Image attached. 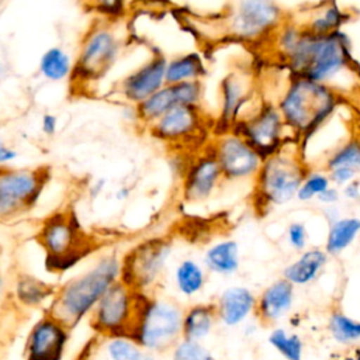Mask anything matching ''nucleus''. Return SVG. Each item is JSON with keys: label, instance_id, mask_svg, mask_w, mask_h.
<instances>
[{"label": "nucleus", "instance_id": "c9c22d12", "mask_svg": "<svg viewBox=\"0 0 360 360\" xmlns=\"http://www.w3.org/2000/svg\"><path fill=\"white\" fill-rule=\"evenodd\" d=\"M330 186L332 183L325 170H309L298 188L297 200L311 201L318 198Z\"/></svg>", "mask_w": 360, "mask_h": 360}, {"label": "nucleus", "instance_id": "b1692460", "mask_svg": "<svg viewBox=\"0 0 360 360\" xmlns=\"http://www.w3.org/2000/svg\"><path fill=\"white\" fill-rule=\"evenodd\" d=\"M328 256L325 250L318 248L304 250L295 262L284 269L283 277L292 285L309 284L318 278L322 269L326 266Z\"/></svg>", "mask_w": 360, "mask_h": 360}, {"label": "nucleus", "instance_id": "f704fd0d", "mask_svg": "<svg viewBox=\"0 0 360 360\" xmlns=\"http://www.w3.org/2000/svg\"><path fill=\"white\" fill-rule=\"evenodd\" d=\"M82 3L96 18L107 21H120L128 10V0H82Z\"/></svg>", "mask_w": 360, "mask_h": 360}, {"label": "nucleus", "instance_id": "5701e85b", "mask_svg": "<svg viewBox=\"0 0 360 360\" xmlns=\"http://www.w3.org/2000/svg\"><path fill=\"white\" fill-rule=\"evenodd\" d=\"M218 321L215 302L193 304L183 314V339L201 342L214 329Z\"/></svg>", "mask_w": 360, "mask_h": 360}, {"label": "nucleus", "instance_id": "9d476101", "mask_svg": "<svg viewBox=\"0 0 360 360\" xmlns=\"http://www.w3.org/2000/svg\"><path fill=\"white\" fill-rule=\"evenodd\" d=\"M49 180L51 170L46 166L0 167V222L30 212Z\"/></svg>", "mask_w": 360, "mask_h": 360}, {"label": "nucleus", "instance_id": "f3484780", "mask_svg": "<svg viewBox=\"0 0 360 360\" xmlns=\"http://www.w3.org/2000/svg\"><path fill=\"white\" fill-rule=\"evenodd\" d=\"M252 97V82L248 73L233 70L226 73L218 87V115L214 121L217 132L233 129L248 111Z\"/></svg>", "mask_w": 360, "mask_h": 360}, {"label": "nucleus", "instance_id": "6e6552de", "mask_svg": "<svg viewBox=\"0 0 360 360\" xmlns=\"http://www.w3.org/2000/svg\"><path fill=\"white\" fill-rule=\"evenodd\" d=\"M37 239L45 250L51 271L70 269L90 249L79 221L69 211H59L46 217L39 225Z\"/></svg>", "mask_w": 360, "mask_h": 360}, {"label": "nucleus", "instance_id": "f03ea898", "mask_svg": "<svg viewBox=\"0 0 360 360\" xmlns=\"http://www.w3.org/2000/svg\"><path fill=\"white\" fill-rule=\"evenodd\" d=\"M339 103L335 87L291 76L277 108L298 142L307 143L332 118Z\"/></svg>", "mask_w": 360, "mask_h": 360}, {"label": "nucleus", "instance_id": "6ab92c4d", "mask_svg": "<svg viewBox=\"0 0 360 360\" xmlns=\"http://www.w3.org/2000/svg\"><path fill=\"white\" fill-rule=\"evenodd\" d=\"M294 285L284 277L273 281L257 297L255 315L263 325H271L281 319L292 307Z\"/></svg>", "mask_w": 360, "mask_h": 360}, {"label": "nucleus", "instance_id": "1a4fd4ad", "mask_svg": "<svg viewBox=\"0 0 360 360\" xmlns=\"http://www.w3.org/2000/svg\"><path fill=\"white\" fill-rule=\"evenodd\" d=\"M287 18L276 0H232L221 18V30L229 39L257 42L273 37Z\"/></svg>", "mask_w": 360, "mask_h": 360}, {"label": "nucleus", "instance_id": "0eeeda50", "mask_svg": "<svg viewBox=\"0 0 360 360\" xmlns=\"http://www.w3.org/2000/svg\"><path fill=\"white\" fill-rule=\"evenodd\" d=\"M212 128L214 121L202 107L179 105L145 131L172 152L195 153L210 143Z\"/></svg>", "mask_w": 360, "mask_h": 360}, {"label": "nucleus", "instance_id": "2eb2a0df", "mask_svg": "<svg viewBox=\"0 0 360 360\" xmlns=\"http://www.w3.org/2000/svg\"><path fill=\"white\" fill-rule=\"evenodd\" d=\"M225 183L221 167L208 145L193 153L180 179V191L186 202H202L211 198Z\"/></svg>", "mask_w": 360, "mask_h": 360}, {"label": "nucleus", "instance_id": "de8ad7c7", "mask_svg": "<svg viewBox=\"0 0 360 360\" xmlns=\"http://www.w3.org/2000/svg\"><path fill=\"white\" fill-rule=\"evenodd\" d=\"M1 290H3V278L0 277V292H1Z\"/></svg>", "mask_w": 360, "mask_h": 360}, {"label": "nucleus", "instance_id": "7ed1b4c3", "mask_svg": "<svg viewBox=\"0 0 360 360\" xmlns=\"http://www.w3.org/2000/svg\"><path fill=\"white\" fill-rule=\"evenodd\" d=\"M121 277V259L115 253L100 257L84 273L62 284L52 298L48 314L75 328L84 316L90 315L108 291Z\"/></svg>", "mask_w": 360, "mask_h": 360}, {"label": "nucleus", "instance_id": "c756f323", "mask_svg": "<svg viewBox=\"0 0 360 360\" xmlns=\"http://www.w3.org/2000/svg\"><path fill=\"white\" fill-rule=\"evenodd\" d=\"M207 274L204 267L194 259H183L174 270V284L184 297L197 295L205 285Z\"/></svg>", "mask_w": 360, "mask_h": 360}, {"label": "nucleus", "instance_id": "4468645a", "mask_svg": "<svg viewBox=\"0 0 360 360\" xmlns=\"http://www.w3.org/2000/svg\"><path fill=\"white\" fill-rule=\"evenodd\" d=\"M208 148L214 153L225 181L255 179L263 165V156L236 131L215 134Z\"/></svg>", "mask_w": 360, "mask_h": 360}, {"label": "nucleus", "instance_id": "f257e3e1", "mask_svg": "<svg viewBox=\"0 0 360 360\" xmlns=\"http://www.w3.org/2000/svg\"><path fill=\"white\" fill-rule=\"evenodd\" d=\"M292 77L329 84L354 65L350 37L343 31L314 35L302 31L298 41L283 58Z\"/></svg>", "mask_w": 360, "mask_h": 360}, {"label": "nucleus", "instance_id": "39448f33", "mask_svg": "<svg viewBox=\"0 0 360 360\" xmlns=\"http://www.w3.org/2000/svg\"><path fill=\"white\" fill-rule=\"evenodd\" d=\"M309 172L301 152L291 143L266 158L253 179V202L257 211L284 205L297 198L298 188Z\"/></svg>", "mask_w": 360, "mask_h": 360}, {"label": "nucleus", "instance_id": "9b49d317", "mask_svg": "<svg viewBox=\"0 0 360 360\" xmlns=\"http://www.w3.org/2000/svg\"><path fill=\"white\" fill-rule=\"evenodd\" d=\"M169 238H148L131 248L121 259L120 280L141 294H150L172 256Z\"/></svg>", "mask_w": 360, "mask_h": 360}, {"label": "nucleus", "instance_id": "79ce46f5", "mask_svg": "<svg viewBox=\"0 0 360 360\" xmlns=\"http://www.w3.org/2000/svg\"><path fill=\"white\" fill-rule=\"evenodd\" d=\"M340 193H342V195H343L345 198H347V200H350V201H357V200H360V180L356 179V180H353V181L347 183L346 186L342 187Z\"/></svg>", "mask_w": 360, "mask_h": 360}, {"label": "nucleus", "instance_id": "393cba45", "mask_svg": "<svg viewBox=\"0 0 360 360\" xmlns=\"http://www.w3.org/2000/svg\"><path fill=\"white\" fill-rule=\"evenodd\" d=\"M207 75V63L202 55L197 51L179 53L167 58L166 63V83L177 84L184 82L202 80Z\"/></svg>", "mask_w": 360, "mask_h": 360}, {"label": "nucleus", "instance_id": "a18cd8bd", "mask_svg": "<svg viewBox=\"0 0 360 360\" xmlns=\"http://www.w3.org/2000/svg\"><path fill=\"white\" fill-rule=\"evenodd\" d=\"M335 360H360V347H356L352 354H346V356H339Z\"/></svg>", "mask_w": 360, "mask_h": 360}, {"label": "nucleus", "instance_id": "bb28decb", "mask_svg": "<svg viewBox=\"0 0 360 360\" xmlns=\"http://www.w3.org/2000/svg\"><path fill=\"white\" fill-rule=\"evenodd\" d=\"M204 264L215 274H235L240 266L238 242L233 239H224L211 245L204 253Z\"/></svg>", "mask_w": 360, "mask_h": 360}, {"label": "nucleus", "instance_id": "e433bc0d", "mask_svg": "<svg viewBox=\"0 0 360 360\" xmlns=\"http://www.w3.org/2000/svg\"><path fill=\"white\" fill-rule=\"evenodd\" d=\"M172 360H215L212 353L201 343L180 339L172 349Z\"/></svg>", "mask_w": 360, "mask_h": 360}, {"label": "nucleus", "instance_id": "cd10ccee", "mask_svg": "<svg viewBox=\"0 0 360 360\" xmlns=\"http://www.w3.org/2000/svg\"><path fill=\"white\" fill-rule=\"evenodd\" d=\"M56 290L58 288L55 285L25 273L20 274L14 284V295L17 302L28 308L39 307L49 300L52 301Z\"/></svg>", "mask_w": 360, "mask_h": 360}, {"label": "nucleus", "instance_id": "4be33fe9", "mask_svg": "<svg viewBox=\"0 0 360 360\" xmlns=\"http://www.w3.org/2000/svg\"><path fill=\"white\" fill-rule=\"evenodd\" d=\"M183 83L165 84L160 90L149 96L146 100L136 105L138 124L146 129L156 122L166 112L179 105H186V93Z\"/></svg>", "mask_w": 360, "mask_h": 360}, {"label": "nucleus", "instance_id": "37998d69", "mask_svg": "<svg viewBox=\"0 0 360 360\" xmlns=\"http://www.w3.org/2000/svg\"><path fill=\"white\" fill-rule=\"evenodd\" d=\"M105 186H107V180H105L104 177H97V179H94V180L89 184V187H87V194H89V197H90L91 200L97 198L98 195L103 194V191L105 190Z\"/></svg>", "mask_w": 360, "mask_h": 360}, {"label": "nucleus", "instance_id": "20e7f679", "mask_svg": "<svg viewBox=\"0 0 360 360\" xmlns=\"http://www.w3.org/2000/svg\"><path fill=\"white\" fill-rule=\"evenodd\" d=\"M125 46L120 21L96 18L83 32L76 55L72 86L84 91L104 79L118 62Z\"/></svg>", "mask_w": 360, "mask_h": 360}, {"label": "nucleus", "instance_id": "49530a36", "mask_svg": "<svg viewBox=\"0 0 360 360\" xmlns=\"http://www.w3.org/2000/svg\"><path fill=\"white\" fill-rule=\"evenodd\" d=\"M142 360H156V357L153 356V353H148V352H145V354H143Z\"/></svg>", "mask_w": 360, "mask_h": 360}, {"label": "nucleus", "instance_id": "aec40b11", "mask_svg": "<svg viewBox=\"0 0 360 360\" xmlns=\"http://www.w3.org/2000/svg\"><path fill=\"white\" fill-rule=\"evenodd\" d=\"M257 297L246 287L225 288L215 302L218 321L226 326H238L255 314Z\"/></svg>", "mask_w": 360, "mask_h": 360}, {"label": "nucleus", "instance_id": "f8f14e48", "mask_svg": "<svg viewBox=\"0 0 360 360\" xmlns=\"http://www.w3.org/2000/svg\"><path fill=\"white\" fill-rule=\"evenodd\" d=\"M145 295L118 280L108 288L90 314L91 328L97 335L107 339L131 336Z\"/></svg>", "mask_w": 360, "mask_h": 360}, {"label": "nucleus", "instance_id": "473e14b6", "mask_svg": "<svg viewBox=\"0 0 360 360\" xmlns=\"http://www.w3.org/2000/svg\"><path fill=\"white\" fill-rule=\"evenodd\" d=\"M269 343L285 360H302L304 343L297 333H290L283 328H276L269 336Z\"/></svg>", "mask_w": 360, "mask_h": 360}, {"label": "nucleus", "instance_id": "423d86ee", "mask_svg": "<svg viewBox=\"0 0 360 360\" xmlns=\"http://www.w3.org/2000/svg\"><path fill=\"white\" fill-rule=\"evenodd\" d=\"M183 314L176 301L146 294L129 338L148 353L167 352L183 339Z\"/></svg>", "mask_w": 360, "mask_h": 360}, {"label": "nucleus", "instance_id": "c03bdc74", "mask_svg": "<svg viewBox=\"0 0 360 360\" xmlns=\"http://www.w3.org/2000/svg\"><path fill=\"white\" fill-rule=\"evenodd\" d=\"M129 195H131V188H129L128 186H121V187H118L117 191H115V198H117L118 201H124V200H127Z\"/></svg>", "mask_w": 360, "mask_h": 360}, {"label": "nucleus", "instance_id": "58836bf2", "mask_svg": "<svg viewBox=\"0 0 360 360\" xmlns=\"http://www.w3.org/2000/svg\"><path fill=\"white\" fill-rule=\"evenodd\" d=\"M41 132L46 136H53L59 128V120L53 112H44L39 118Z\"/></svg>", "mask_w": 360, "mask_h": 360}, {"label": "nucleus", "instance_id": "412c9836", "mask_svg": "<svg viewBox=\"0 0 360 360\" xmlns=\"http://www.w3.org/2000/svg\"><path fill=\"white\" fill-rule=\"evenodd\" d=\"M295 20V18H294ZM350 20V13L336 0H325L304 11L302 20H295L305 31L314 35H328L340 31Z\"/></svg>", "mask_w": 360, "mask_h": 360}, {"label": "nucleus", "instance_id": "7c9ffc66", "mask_svg": "<svg viewBox=\"0 0 360 360\" xmlns=\"http://www.w3.org/2000/svg\"><path fill=\"white\" fill-rule=\"evenodd\" d=\"M338 167H346L360 174V139L352 138L338 145L325 159L323 170L330 172Z\"/></svg>", "mask_w": 360, "mask_h": 360}, {"label": "nucleus", "instance_id": "dca6fc26", "mask_svg": "<svg viewBox=\"0 0 360 360\" xmlns=\"http://www.w3.org/2000/svg\"><path fill=\"white\" fill-rule=\"evenodd\" d=\"M167 58L162 52H153L135 69L129 70L115 84V96L125 104L138 105L166 84Z\"/></svg>", "mask_w": 360, "mask_h": 360}, {"label": "nucleus", "instance_id": "a19ab883", "mask_svg": "<svg viewBox=\"0 0 360 360\" xmlns=\"http://www.w3.org/2000/svg\"><path fill=\"white\" fill-rule=\"evenodd\" d=\"M340 195H342V193H340L339 187H336V186L332 184V186L328 187L316 200H318L319 202L325 204L326 207H330V205H335V204L340 200Z\"/></svg>", "mask_w": 360, "mask_h": 360}, {"label": "nucleus", "instance_id": "c85d7f7f", "mask_svg": "<svg viewBox=\"0 0 360 360\" xmlns=\"http://www.w3.org/2000/svg\"><path fill=\"white\" fill-rule=\"evenodd\" d=\"M360 233V218L339 217L329 224V231L325 242V252L330 256H338L345 252Z\"/></svg>", "mask_w": 360, "mask_h": 360}, {"label": "nucleus", "instance_id": "a878e982", "mask_svg": "<svg viewBox=\"0 0 360 360\" xmlns=\"http://www.w3.org/2000/svg\"><path fill=\"white\" fill-rule=\"evenodd\" d=\"M75 70V58L63 46L53 45L45 49L38 60V73L48 82L70 80Z\"/></svg>", "mask_w": 360, "mask_h": 360}, {"label": "nucleus", "instance_id": "ea45409f", "mask_svg": "<svg viewBox=\"0 0 360 360\" xmlns=\"http://www.w3.org/2000/svg\"><path fill=\"white\" fill-rule=\"evenodd\" d=\"M18 158V152L15 148L8 145L1 136H0V167L11 166L13 162H15Z\"/></svg>", "mask_w": 360, "mask_h": 360}, {"label": "nucleus", "instance_id": "09e8293b", "mask_svg": "<svg viewBox=\"0 0 360 360\" xmlns=\"http://www.w3.org/2000/svg\"><path fill=\"white\" fill-rule=\"evenodd\" d=\"M1 73H3V68H1V65H0V76H1Z\"/></svg>", "mask_w": 360, "mask_h": 360}, {"label": "nucleus", "instance_id": "ddd939ff", "mask_svg": "<svg viewBox=\"0 0 360 360\" xmlns=\"http://www.w3.org/2000/svg\"><path fill=\"white\" fill-rule=\"evenodd\" d=\"M288 128L273 103H260L253 110H248L233 127L262 156L263 159L278 152L288 142L285 131Z\"/></svg>", "mask_w": 360, "mask_h": 360}, {"label": "nucleus", "instance_id": "2f4dec72", "mask_svg": "<svg viewBox=\"0 0 360 360\" xmlns=\"http://www.w3.org/2000/svg\"><path fill=\"white\" fill-rule=\"evenodd\" d=\"M328 329L338 343L350 345L360 340V321H356L340 311L330 314Z\"/></svg>", "mask_w": 360, "mask_h": 360}, {"label": "nucleus", "instance_id": "72a5a7b5", "mask_svg": "<svg viewBox=\"0 0 360 360\" xmlns=\"http://www.w3.org/2000/svg\"><path fill=\"white\" fill-rule=\"evenodd\" d=\"M105 353L110 360H142L145 350L129 336L108 338Z\"/></svg>", "mask_w": 360, "mask_h": 360}, {"label": "nucleus", "instance_id": "4c0bfd02", "mask_svg": "<svg viewBox=\"0 0 360 360\" xmlns=\"http://www.w3.org/2000/svg\"><path fill=\"white\" fill-rule=\"evenodd\" d=\"M288 245L295 250H304L308 242V231L302 222H291L287 228Z\"/></svg>", "mask_w": 360, "mask_h": 360}, {"label": "nucleus", "instance_id": "a211bd4d", "mask_svg": "<svg viewBox=\"0 0 360 360\" xmlns=\"http://www.w3.org/2000/svg\"><path fill=\"white\" fill-rule=\"evenodd\" d=\"M70 328L52 316L42 315L30 329L24 343L25 360H62L68 347Z\"/></svg>", "mask_w": 360, "mask_h": 360}]
</instances>
